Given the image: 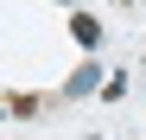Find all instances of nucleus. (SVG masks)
<instances>
[{"mask_svg": "<svg viewBox=\"0 0 146 140\" xmlns=\"http://www.w3.org/2000/svg\"><path fill=\"white\" fill-rule=\"evenodd\" d=\"M64 89H70V96H89V89H102V70H95V64H83V70H76Z\"/></svg>", "mask_w": 146, "mask_h": 140, "instance_id": "f257e3e1", "label": "nucleus"}, {"mask_svg": "<svg viewBox=\"0 0 146 140\" xmlns=\"http://www.w3.org/2000/svg\"><path fill=\"white\" fill-rule=\"evenodd\" d=\"M70 32H76V45H102V19L76 13V19H70Z\"/></svg>", "mask_w": 146, "mask_h": 140, "instance_id": "f03ea898", "label": "nucleus"}]
</instances>
